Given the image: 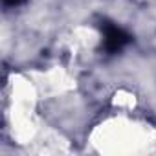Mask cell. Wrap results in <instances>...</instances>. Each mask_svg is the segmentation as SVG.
I'll return each mask as SVG.
<instances>
[{"label":"cell","instance_id":"6da1fadb","mask_svg":"<svg viewBox=\"0 0 156 156\" xmlns=\"http://www.w3.org/2000/svg\"><path fill=\"white\" fill-rule=\"evenodd\" d=\"M101 30H103V48L108 53H118L130 42L129 33H125L121 28H118L110 22H105L101 26Z\"/></svg>","mask_w":156,"mask_h":156},{"label":"cell","instance_id":"7a4b0ae2","mask_svg":"<svg viewBox=\"0 0 156 156\" xmlns=\"http://www.w3.org/2000/svg\"><path fill=\"white\" fill-rule=\"evenodd\" d=\"M4 4L6 6H17V4H20V0H4Z\"/></svg>","mask_w":156,"mask_h":156}]
</instances>
